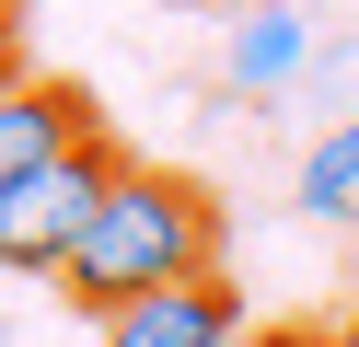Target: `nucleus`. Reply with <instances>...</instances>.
<instances>
[{"label":"nucleus","instance_id":"39448f33","mask_svg":"<svg viewBox=\"0 0 359 347\" xmlns=\"http://www.w3.org/2000/svg\"><path fill=\"white\" fill-rule=\"evenodd\" d=\"M302 58H313V23L278 0V12H243L232 23V58H220V69H232V93H290Z\"/></svg>","mask_w":359,"mask_h":347},{"label":"nucleus","instance_id":"f257e3e1","mask_svg":"<svg viewBox=\"0 0 359 347\" xmlns=\"http://www.w3.org/2000/svg\"><path fill=\"white\" fill-rule=\"evenodd\" d=\"M186 278H220V208H209V185L174 174V162H128V174L104 185L81 254L58 266V301L93 313V324H116L128 301L186 290Z\"/></svg>","mask_w":359,"mask_h":347},{"label":"nucleus","instance_id":"0eeeda50","mask_svg":"<svg viewBox=\"0 0 359 347\" xmlns=\"http://www.w3.org/2000/svg\"><path fill=\"white\" fill-rule=\"evenodd\" d=\"M232 347H325V336H302V324H243Z\"/></svg>","mask_w":359,"mask_h":347},{"label":"nucleus","instance_id":"20e7f679","mask_svg":"<svg viewBox=\"0 0 359 347\" xmlns=\"http://www.w3.org/2000/svg\"><path fill=\"white\" fill-rule=\"evenodd\" d=\"M243 336V301L232 278H186V290H151L104 324V347H232Z\"/></svg>","mask_w":359,"mask_h":347},{"label":"nucleus","instance_id":"6e6552de","mask_svg":"<svg viewBox=\"0 0 359 347\" xmlns=\"http://www.w3.org/2000/svg\"><path fill=\"white\" fill-rule=\"evenodd\" d=\"M209 12H232V23H243V12H278V0H209Z\"/></svg>","mask_w":359,"mask_h":347},{"label":"nucleus","instance_id":"9b49d317","mask_svg":"<svg viewBox=\"0 0 359 347\" xmlns=\"http://www.w3.org/2000/svg\"><path fill=\"white\" fill-rule=\"evenodd\" d=\"M0 23H12V0H0Z\"/></svg>","mask_w":359,"mask_h":347},{"label":"nucleus","instance_id":"f03ea898","mask_svg":"<svg viewBox=\"0 0 359 347\" xmlns=\"http://www.w3.org/2000/svg\"><path fill=\"white\" fill-rule=\"evenodd\" d=\"M128 174V151L116 139H70L58 162H35L24 185H0V266L12 278H58L81 254V231H93V208H104V185Z\"/></svg>","mask_w":359,"mask_h":347},{"label":"nucleus","instance_id":"423d86ee","mask_svg":"<svg viewBox=\"0 0 359 347\" xmlns=\"http://www.w3.org/2000/svg\"><path fill=\"white\" fill-rule=\"evenodd\" d=\"M302 208H313V220H348V208H359V116L313 139V162H302Z\"/></svg>","mask_w":359,"mask_h":347},{"label":"nucleus","instance_id":"9d476101","mask_svg":"<svg viewBox=\"0 0 359 347\" xmlns=\"http://www.w3.org/2000/svg\"><path fill=\"white\" fill-rule=\"evenodd\" d=\"M0 81H12V23H0Z\"/></svg>","mask_w":359,"mask_h":347},{"label":"nucleus","instance_id":"1a4fd4ad","mask_svg":"<svg viewBox=\"0 0 359 347\" xmlns=\"http://www.w3.org/2000/svg\"><path fill=\"white\" fill-rule=\"evenodd\" d=\"M325 347H359V313H348V324H336V336H325Z\"/></svg>","mask_w":359,"mask_h":347},{"label":"nucleus","instance_id":"7ed1b4c3","mask_svg":"<svg viewBox=\"0 0 359 347\" xmlns=\"http://www.w3.org/2000/svg\"><path fill=\"white\" fill-rule=\"evenodd\" d=\"M104 116L81 104L70 81H47V69H12V81H0V185H24L35 162H58L70 151V139H93Z\"/></svg>","mask_w":359,"mask_h":347}]
</instances>
